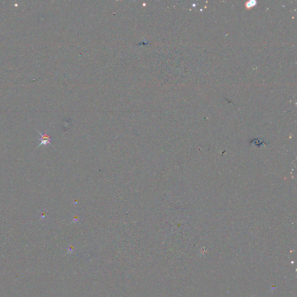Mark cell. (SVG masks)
<instances>
[{"label": "cell", "instance_id": "1", "mask_svg": "<svg viewBox=\"0 0 297 297\" xmlns=\"http://www.w3.org/2000/svg\"><path fill=\"white\" fill-rule=\"evenodd\" d=\"M38 133L40 135L41 137L38 139L40 142V143L38 145V146L35 148V150L38 148L41 145H51V140L52 139L49 134L48 133V131H46L44 134H42L41 133L38 131Z\"/></svg>", "mask_w": 297, "mask_h": 297}, {"label": "cell", "instance_id": "2", "mask_svg": "<svg viewBox=\"0 0 297 297\" xmlns=\"http://www.w3.org/2000/svg\"><path fill=\"white\" fill-rule=\"evenodd\" d=\"M255 4H256V2H255V1H249L247 2L246 5L248 8H250V7H252L253 6L255 5Z\"/></svg>", "mask_w": 297, "mask_h": 297}]
</instances>
